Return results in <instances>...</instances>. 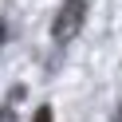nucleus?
<instances>
[{
  "label": "nucleus",
  "instance_id": "1",
  "mask_svg": "<svg viewBox=\"0 0 122 122\" xmlns=\"http://www.w3.org/2000/svg\"><path fill=\"white\" fill-rule=\"evenodd\" d=\"M83 20H87V0H63L59 12H55V24H51V36H55L59 43L75 40L79 28H83Z\"/></svg>",
  "mask_w": 122,
  "mask_h": 122
},
{
  "label": "nucleus",
  "instance_id": "2",
  "mask_svg": "<svg viewBox=\"0 0 122 122\" xmlns=\"http://www.w3.org/2000/svg\"><path fill=\"white\" fill-rule=\"evenodd\" d=\"M32 122H51V106H40V110H36V118Z\"/></svg>",
  "mask_w": 122,
  "mask_h": 122
},
{
  "label": "nucleus",
  "instance_id": "3",
  "mask_svg": "<svg viewBox=\"0 0 122 122\" xmlns=\"http://www.w3.org/2000/svg\"><path fill=\"white\" fill-rule=\"evenodd\" d=\"M0 43H4V24H0Z\"/></svg>",
  "mask_w": 122,
  "mask_h": 122
},
{
  "label": "nucleus",
  "instance_id": "4",
  "mask_svg": "<svg viewBox=\"0 0 122 122\" xmlns=\"http://www.w3.org/2000/svg\"><path fill=\"white\" fill-rule=\"evenodd\" d=\"M118 122H122V110H118Z\"/></svg>",
  "mask_w": 122,
  "mask_h": 122
}]
</instances>
